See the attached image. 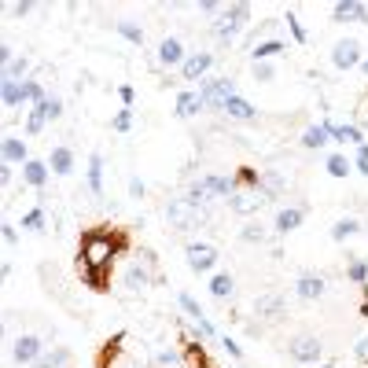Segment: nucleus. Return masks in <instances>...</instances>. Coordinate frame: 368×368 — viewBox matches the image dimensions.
<instances>
[{
  "instance_id": "28",
  "label": "nucleus",
  "mask_w": 368,
  "mask_h": 368,
  "mask_svg": "<svg viewBox=\"0 0 368 368\" xmlns=\"http://www.w3.org/2000/svg\"><path fill=\"white\" fill-rule=\"evenodd\" d=\"M357 232H361V221H357V217H339V221L331 225V239H335V243H343V239L357 236Z\"/></svg>"
},
{
  "instance_id": "33",
  "label": "nucleus",
  "mask_w": 368,
  "mask_h": 368,
  "mask_svg": "<svg viewBox=\"0 0 368 368\" xmlns=\"http://www.w3.org/2000/svg\"><path fill=\"white\" fill-rule=\"evenodd\" d=\"M0 100H4V107H19V103H26V100H23V85L0 82Z\"/></svg>"
},
{
  "instance_id": "40",
  "label": "nucleus",
  "mask_w": 368,
  "mask_h": 368,
  "mask_svg": "<svg viewBox=\"0 0 368 368\" xmlns=\"http://www.w3.org/2000/svg\"><path fill=\"white\" fill-rule=\"evenodd\" d=\"M44 122H48V118H44V110L34 107V110H30V118H26V137H37V133L44 129Z\"/></svg>"
},
{
  "instance_id": "15",
  "label": "nucleus",
  "mask_w": 368,
  "mask_h": 368,
  "mask_svg": "<svg viewBox=\"0 0 368 368\" xmlns=\"http://www.w3.org/2000/svg\"><path fill=\"white\" fill-rule=\"evenodd\" d=\"M184 44L177 37H166V41H158V63L163 67H184Z\"/></svg>"
},
{
  "instance_id": "2",
  "label": "nucleus",
  "mask_w": 368,
  "mask_h": 368,
  "mask_svg": "<svg viewBox=\"0 0 368 368\" xmlns=\"http://www.w3.org/2000/svg\"><path fill=\"white\" fill-rule=\"evenodd\" d=\"M247 23H250V4H247V0H239V4H229L225 11H221V19L214 23V34H217L221 44H232L236 34H239Z\"/></svg>"
},
{
  "instance_id": "12",
  "label": "nucleus",
  "mask_w": 368,
  "mask_h": 368,
  "mask_svg": "<svg viewBox=\"0 0 368 368\" xmlns=\"http://www.w3.org/2000/svg\"><path fill=\"white\" fill-rule=\"evenodd\" d=\"M214 67V56L210 52H191L181 67V77L184 82H206V70Z\"/></svg>"
},
{
  "instance_id": "41",
  "label": "nucleus",
  "mask_w": 368,
  "mask_h": 368,
  "mask_svg": "<svg viewBox=\"0 0 368 368\" xmlns=\"http://www.w3.org/2000/svg\"><path fill=\"white\" fill-rule=\"evenodd\" d=\"M37 107L44 110V118H48V122H56V118L63 115V100H59V96H48V100L37 103Z\"/></svg>"
},
{
  "instance_id": "38",
  "label": "nucleus",
  "mask_w": 368,
  "mask_h": 368,
  "mask_svg": "<svg viewBox=\"0 0 368 368\" xmlns=\"http://www.w3.org/2000/svg\"><path fill=\"white\" fill-rule=\"evenodd\" d=\"M177 302H181V310H184V313L191 317V321H203V317H206V313L199 310V302H196V298H191L188 291H181V295H177Z\"/></svg>"
},
{
  "instance_id": "30",
  "label": "nucleus",
  "mask_w": 368,
  "mask_h": 368,
  "mask_svg": "<svg viewBox=\"0 0 368 368\" xmlns=\"http://www.w3.org/2000/svg\"><path fill=\"white\" fill-rule=\"evenodd\" d=\"M262 196H265V199L284 196V177H280L277 170H265V173H262Z\"/></svg>"
},
{
  "instance_id": "26",
  "label": "nucleus",
  "mask_w": 368,
  "mask_h": 368,
  "mask_svg": "<svg viewBox=\"0 0 368 368\" xmlns=\"http://www.w3.org/2000/svg\"><path fill=\"white\" fill-rule=\"evenodd\" d=\"M184 361H188V368H217L210 357H206L203 343H184Z\"/></svg>"
},
{
  "instance_id": "9",
  "label": "nucleus",
  "mask_w": 368,
  "mask_h": 368,
  "mask_svg": "<svg viewBox=\"0 0 368 368\" xmlns=\"http://www.w3.org/2000/svg\"><path fill=\"white\" fill-rule=\"evenodd\" d=\"M331 63H335V67H339V70H354V67H361V44L354 41V37H346V41H339V44H335L331 48Z\"/></svg>"
},
{
  "instance_id": "48",
  "label": "nucleus",
  "mask_w": 368,
  "mask_h": 368,
  "mask_svg": "<svg viewBox=\"0 0 368 368\" xmlns=\"http://www.w3.org/2000/svg\"><path fill=\"white\" fill-rule=\"evenodd\" d=\"M357 170L368 177V144H361V148H357Z\"/></svg>"
},
{
  "instance_id": "1",
  "label": "nucleus",
  "mask_w": 368,
  "mask_h": 368,
  "mask_svg": "<svg viewBox=\"0 0 368 368\" xmlns=\"http://www.w3.org/2000/svg\"><path fill=\"white\" fill-rule=\"evenodd\" d=\"M129 250V232L125 229H85L82 239H77V277L89 291L103 295L110 291V265L115 258Z\"/></svg>"
},
{
  "instance_id": "42",
  "label": "nucleus",
  "mask_w": 368,
  "mask_h": 368,
  "mask_svg": "<svg viewBox=\"0 0 368 368\" xmlns=\"http://www.w3.org/2000/svg\"><path fill=\"white\" fill-rule=\"evenodd\" d=\"M129 125H133V110H129V107H122L118 115H115V122H110V129H115V133H125Z\"/></svg>"
},
{
  "instance_id": "55",
  "label": "nucleus",
  "mask_w": 368,
  "mask_h": 368,
  "mask_svg": "<svg viewBox=\"0 0 368 368\" xmlns=\"http://www.w3.org/2000/svg\"><path fill=\"white\" fill-rule=\"evenodd\" d=\"M361 70H364V74H368V59H364V63H361Z\"/></svg>"
},
{
  "instance_id": "53",
  "label": "nucleus",
  "mask_w": 368,
  "mask_h": 368,
  "mask_svg": "<svg viewBox=\"0 0 368 368\" xmlns=\"http://www.w3.org/2000/svg\"><path fill=\"white\" fill-rule=\"evenodd\" d=\"M8 181H11V166L4 163V166H0V184H8Z\"/></svg>"
},
{
  "instance_id": "11",
  "label": "nucleus",
  "mask_w": 368,
  "mask_h": 368,
  "mask_svg": "<svg viewBox=\"0 0 368 368\" xmlns=\"http://www.w3.org/2000/svg\"><path fill=\"white\" fill-rule=\"evenodd\" d=\"M324 291H328V280H324L321 273H302V277L295 280V295L306 298V302L324 298Z\"/></svg>"
},
{
  "instance_id": "24",
  "label": "nucleus",
  "mask_w": 368,
  "mask_h": 368,
  "mask_svg": "<svg viewBox=\"0 0 368 368\" xmlns=\"http://www.w3.org/2000/svg\"><path fill=\"white\" fill-rule=\"evenodd\" d=\"M280 52H287V41H258L250 48V59L254 63H269L273 56H280Z\"/></svg>"
},
{
  "instance_id": "18",
  "label": "nucleus",
  "mask_w": 368,
  "mask_h": 368,
  "mask_svg": "<svg viewBox=\"0 0 368 368\" xmlns=\"http://www.w3.org/2000/svg\"><path fill=\"white\" fill-rule=\"evenodd\" d=\"M4 163L8 166H26L30 163V151H26V140L23 137H15V133L4 137Z\"/></svg>"
},
{
  "instance_id": "8",
  "label": "nucleus",
  "mask_w": 368,
  "mask_h": 368,
  "mask_svg": "<svg viewBox=\"0 0 368 368\" xmlns=\"http://www.w3.org/2000/svg\"><path fill=\"white\" fill-rule=\"evenodd\" d=\"M184 258H188L191 273H210V269L217 265V250L210 243H188L184 247Z\"/></svg>"
},
{
  "instance_id": "17",
  "label": "nucleus",
  "mask_w": 368,
  "mask_h": 368,
  "mask_svg": "<svg viewBox=\"0 0 368 368\" xmlns=\"http://www.w3.org/2000/svg\"><path fill=\"white\" fill-rule=\"evenodd\" d=\"M203 107H206V100H203L199 89H184V92L177 96V118H196Z\"/></svg>"
},
{
  "instance_id": "45",
  "label": "nucleus",
  "mask_w": 368,
  "mask_h": 368,
  "mask_svg": "<svg viewBox=\"0 0 368 368\" xmlns=\"http://www.w3.org/2000/svg\"><path fill=\"white\" fill-rule=\"evenodd\" d=\"M229 4H217V0H203V4H199V11L203 15H214V19H221V11H225Z\"/></svg>"
},
{
  "instance_id": "43",
  "label": "nucleus",
  "mask_w": 368,
  "mask_h": 368,
  "mask_svg": "<svg viewBox=\"0 0 368 368\" xmlns=\"http://www.w3.org/2000/svg\"><path fill=\"white\" fill-rule=\"evenodd\" d=\"M346 277L354 280V284H364V277H368V265L364 262H350V269H346Z\"/></svg>"
},
{
  "instance_id": "23",
  "label": "nucleus",
  "mask_w": 368,
  "mask_h": 368,
  "mask_svg": "<svg viewBox=\"0 0 368 368\" xmlns=\"http://www.w3.org/2000/svg\"><path fill=\"white\" fill-rule=\"evenodd\" d=\"M23 184L44 188L48 184V163H41V158H30V163L23 166Z\"/></svg>"
},
{
  "instance_id": "34",
  "label": "nucleus",
  "mask_w": 368,
  "mask_h": 368,
  "mask_svg": "<svg viewBox=\"0 0 368 368\" xmlns=\"http://www.w3.org/2000/svg\"><path fill=\"white\" fill-rule=\"evenodd\" d=\"M23 229H30V232H44V229H48L44 206H34V210H30V214H23Z\"/></svg>"
},
{
  "instance_id": "51",
  "label": "nucleus",
  "mask_w": 368,
  "mask_h": 368,
  "mask_svg": "<svg viewBox=\"0 0 368 368\" xmlns=\"http://www.w3.org/2000/svg\"><path fill=\"white\" fill-rule=\"evenodd\" d=\"M0 229H4V243L11 247V243H15V225H11V221H4V225H0Z\"/></svg>"
},
{
  "instance_id": "47",
  "label": "nucleus",
  "mask_w": 368,
  "mask_h": 368,
  "mask_svg": "<svg viewBox=\"0 0 368 368\" xmlns=\"http://www.w3.org/2000/svg\"><path fill=\"white\" fill-rule=\"evenodd\" d=\"M30 11H34V0H19V4H11V15H19V19L30 15Z\"/></svg>"
},
{
  "instance_id": "35",
  "label": "nucleus",
  "mask_w": 368,
  "mask_h": 368,
  "mask_svg": "<svg viewBox=\"0 0 368 368\" xmlns=\"http://www.w3.org/2000/svg\"><path fill=\"white\" fill-rule=\"evenodd\" d=\"M115 30H118V34L125 37V41H129V44H144V30L137 26V23H129V19H122V23H115Z\"/></svg>"
},
{
  "instance_id": "22",
  "label": "nucleus",
  "mask_w": 368,
  "mask_h": 368,
  "mask_svg": "<svg viewBox=\"0 0 368 368\" xmlns=\"http://www.w3.org/2000/svg\"><path fill=\"white\" fill-rule=\"evenodd\" d=\"M324 125H328V133H331L335 144H357V148H361V144H368V140L361 137L357 125H335V122H328V118H324Z\"/></svg>"
},
{
  "instance_id": "4",
  "label": "nucleus",
  "mask_w": 368,
  "mask_h": 368,
  "mask_svg": "<svg viewBox=\"0 0 368 368\" xmlns=\"http://www.w3.org/2000/svg\"><path fill=\"white\" fill-rule=\"evenodd\" d=\"M125 339H129L125 331L110 335V339L100 346V354H96V368H140L137 361L125 357Z\"/></svg>"
},
{
  "instance_id": "20",
  "label": "nucleus",
  "mask_w": 368,
  "mask_h": 368,
  "mask_svg": "<svg viewBox=\"0 0 368 368\" xmlns=\"http://www.w3.org/2000/svg\"><path fill=\"white\" fill-rule=\"evenodd\" d=\"M225 115L232 122H254L258 118V107H254L250 100H243V96H232V100L225 103Z\"/></svg>"
},
{
  "instance_id": "54",
  "label": "nucleus",
  "mask_w": 368,
  "mask_h": 368,
  "mask_svg": "<svg viewBox=\"0 0 368 368\" xmlns=\"http://www.w3.org/2000/svg\"><path fill=\"white\" fill-rule=\"evenodd\" d=\"M357 357H368V335H364V339L357 343Z\"/></svg>"
},
{
  "instance_id": "6",
  "label": "nucleus",
  "mask_w": 368,
  "mask_h": 368,
  "mask_svg": "<svg viewBox=\"0 0 368 368\" xmlns=\"http://www.w3.org/2000/svg\"><path fill=\"white\" fill-rule=\"evenodd\" d=\"M324 354V343L317 339V335H295L291 343H287V357L298 361V364H317Z\"/></svg>"
},
{
  "instance_id": "25",
  "label": "nucleus",
  "mask_w": 368,
  "mask_h": 368,
  "mask_svg": "<svg viewBox=\"0 0 368 368\" xmlns=\"http://www.w3.org/2000/svg\"><path fill=\"white\" fill-rule=\"evenodd\" d=\"M324 144H331V133H328V125H324V122H321V125H310V129L302 133V148L317 151V148H324Z\"/></svg>"
},
{
  "instance_id": "3",
  "label": "nucleus",
  "mask_w": 368,
  "mask_h": 368,
  "mask_svg": "<svg viewBox=\"0 0 368 368\" xmlns=\"http://www.w3.org/2000/svg\"><path fill=\"white\" fill-rule=\"evenodd\" d=\"M166 221H170L177 232H191V229H199L203 221H206V210H203V206H196L191 199H170Z\"/></svg>"
},
{
  "instance_id": "19",
  "label": "nucleus",
  "mask_w": 368,
  "mask_h": 368,
  "mask_svg": "<svg viewBox=\"0 0 368 368\" xmlns=\"http://www.w3.org/2000/svg\"><path fill=\"white\" fill-rule=\"evenodd\" d=\"M85 177H89V191L96 199H103V155L100 151H92L89 155V170H85Z\"/></svg>"
},
{
  "instance_id": "7",
  "label": "nucleus",
  "mask_w": 368,
  "mask_h": 368,
  "mask_svg": "<svg viewBox=\"0 0 368 368\" xmlns=\"http://www.w3.org/2000/svg\"><path fill=\"white\" fill-rule=\"evenodd\" d=\"M265 206V196H262V188H239L236 196L229 199V210L239 214V217H247V214H258Z\"/></svg>"
},
{
  "instance_id": "31",
  "label": "nucleus",
  "mask_w": 368,
  "mask_h": 368,
  "mask_svg": "<svg viewBox=\"0 0 368 368\" xmlns=\"http://www.w3.org/2000/svg\"><path fill=\"white\" fill-rule=\"evenodd\" d=\"M26 70H30V59H26V56H19L15 63H8V67H4V82L23 85V82H26Z\"/></svg>"
},
{
  "instance_id": "56",
  "label": "nucleus",
  "mask_w": 368,
  "mask_h": 368,
  "mask_svg": "<svg viewBox=\"0 0 368 368\" xmlns=\"http://www.w3.org/2000/svg\"><path fill=\"white\" fill-rule=\"evenodd\" d=\"M321 368H331V364H321Z\"/></svg>"
},
{
  "instance_id": "5",
  "label": "nucleus",
  "mask_w": 368,
  "mask_h": 368,
  "mask_svg": "<svg viewBox=\"0 0 368 368\" xmlns=\"http://www.w3.org/2000/svg\"><path fill=\"white\" fill-rule=\"evenodd\" d=\"M199 92H203L206 107H214V110H225V103L232 100V96H239V92H236V82H232V77H206Z\"/></svg>"
},
{
  "instance_id": "52",
  "label": "nucleus",
  "mask_w": 368,
  "mask_h": 368,
  "mask_svg": "<svg viewBox=\"0 0 368 368\" xmlns=\"http://www.w3.org/2000/svg\"><path fill=\"white\" fill-rule=\"evenodd\" d=\"M118 96H122V103H125V107L133 103V89H129V85H122V89H118Z\"/></svg>"
},
{
  "instance_id": "32",
  "label": "nucleus",
  "mask_w": 368,
  "mask_h": 368,
  "mask_svg": "<svg viewBox=\"0 0 368 368\" xmlns=\"http://www.w3.org/2000/svg\"><path fill=\"white\" fill-rule=\"evenodd\" d=\"M232 291H236V280H232L229 273H217V277L210 280V295H214V298H232Z\"/></svg>"
},
{
  "instance_id": "27",
  "label": "nucleus",
  "mask_w": 368,
  "mask_h": 368,
  "mask_svg": "<svg viewBox=\"0 0 368 368\" xmlns=\"http://www.w3.org/2000/svg\"><path fill=\"white\" fill-rule=\"evenodd\" d=\"M67 361H70V350L67 346H52V350H44L34 368H67Z\"/></svg>"
},
{
  "instance_id": "13",
  "label": "nucleus",
  "mask_w": 368,
  "mask_h": 368,
  "mask_svg": "<svg viewBox=\"0 0 368 368\" xmlns=\"http://www.w3.org/2000/svg\"><path fill=\"white\" fill-rule=\"evenodd\" d=\"M302 221H306V206H280L277 217H273V232L287 236V232H295Z\"/></svg>"
},
{
  "instance_id": "16",
  "label": "nucleus",
  "mask_w": 368,
  "mask_h": 368,
  "mask_svg": "<svg viewBox=\"0 0 368 368\" xmlns=\"http://www.w3.org/2000/svg\"><path fill=\"white\" fill-rule=\"evenodd\" d=\"M331 19H335V23H346V19L368 23V8L361 4V0H339V4L331 8Z\"/></svg>"
},
{
  "instance_id": "49",
  "label": "nucleus",
  "mask_w": 368,
  "mask_h": 368,
  "mask_svg": "<svg viewBox=\"0 0 368 368\" xmlns=\"http://www.w3.org/2000/svg\"><path fill=\"white\" fill-rule=\"evenodd\" d=\"M144 191H148V188H144V181L140 177H129V196L133 199H144Z\"/></svg>"
},
{
  "instance_id": "44",
  "label": "nucleus",
  "mask_w": 368,
  "mask_h": 368,
  "mask_svg": "<svg viewBox=\"0 0 368 368\" xmlns=\"http://www.w3.org/2000/svg\"><path fill=\"white\" fill-rule=\"evenodd\" d=\"M287 26H291V37H295L298 44H306V30H302V23L295 19V11H287Z\"/></svg>"
},
{
  "instance_id": "29",
  "label": "nucleus",
  "mask_w": 368,
  "mask_h": 368,
  "mask_svg": "<svg viewBox=\"0 0 368 368\" xmlns=\"http://www.w3.org/2000/svg\"><path fill=\"white\" fill-rule=\"evenodd\" d=\"M148 284H151V273L144 265H129V269H125V287H129V291H144Z\"/></svg>"
},
{
  "instance_id": "14",
  "label": "nucleus",
  "mask_w": 368,
  "mask_h": 368,
  "mask_svg": "<svg viewBox=\"0 0 368 368\" xmlns=\"http://www.w3.org/2000/svg\"><path fill=\"white\" fill-rule=\"evenodd\" d=\"M254 317H262V321H269V324H277L280 317H287L284 295H262L258 302H254Z\"/></svg>"
},
{
  "instance_id": "10",
  "label": "nucleus",
  "mask_w": 368,
  "mask_h": 368,
  "mask_svg": "<svg viewBox=\"0 0 368 368\" xmlns=\"http://www.w3.org/2000/svg\"><path fill=\"white\" fill-rule=\"evenodd\" d=\"M41 354H44V346H41L37 335H19V339L11 343V357L19 364H37Z\"/></svg>"
},
{
  "instance_id": "46",
  "label": "nucleus",
  "mask_w": 368,
  "mask_h": 368,
  "mask_svg": "<svg viewBox=\"0 0 368 368\" xmlns=\"http://www.w3.org/2000/svg\"><path fill=\"white\" fill-rule=\"evenodd\" d=\"M254 82H273V67L269 63H254Z\"/></svg>"
},
{
  "instance_id": "50",
  "label": "nucleus",
  "mask_w": 368,
  "mask_h": 368,
  "mask_svg": "<svg viewBox=\"0 0 368 368\" xmlns=\"http://www.w3.org/2000/svg\"><path fill=\"white\" fill-rule=\"evenodd\" d=\"M221 346H225V354H229V357H243V350H239V346L229 339V335H225V339H221Z\"/></svg>"
},
{
  "instance_id": "39",
  "label": "nucleus",
  "mask_w": 368,
  "mask_h": 368,
  "mask_svg": "<svg viewBox=\"0 0 368 368\" xmlns=\"http://www.w3.org/2000/svg\"><path fill=\"white\" fill-rule=\"evenodd\" d=\"M239 239H243V243H265V239H269V232H265L262 225H254V221H250V225H243Z\"/></svg>"
},
{
  "instance_id": "21",
  "label": "nucleus",
  "mask_w": 368,
  "mask_h": 368,
  "mask_svg": "<svg viewBox=\"0 0 368 368\" xmlns=\"http://www.w3.org/2000/svg\"><path fill=\"white\" fill-rule=\"evenodd\" d=\"M48 170L59 173V177H67V173L74 170V151L67 148V144H59V148H52V155H48Z\"/></svg>"
},
{
  "instance_id": "36",
  "label": "nucleus",
  "mask_w": 368,
  "mask_h": 368,
  "mask_svg": "<svg viewBox=\"0 0 368 368\" xmlns=\"http://www.w3.org/2000/svg\"><path fill=\"white\" fill-rule=\"evenodd\" d=\"M184 199H191V203H196V206H203V210H206V206H210V203H214V196H210V188H206L203 181H196V184H191Z\"/></svg>"
},
{
  "instance_id": "37",
  "label": "nucleus",
  "mask_w": 368,
  "mask_h": 368,
  "mask_svg": "<svg viewBox=\"0 0 368 368\" xmlns=\"http://www.w3.org/2000/svg\"><path fill=\"white\" fill-rule=\"evenodd\" d=\"M324 166H328L331 177H350V170H354L346 155H328V163H324Z\"/></svg>"
}]
</instances>
